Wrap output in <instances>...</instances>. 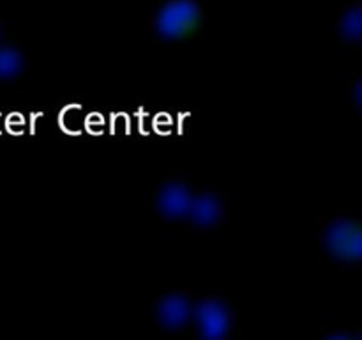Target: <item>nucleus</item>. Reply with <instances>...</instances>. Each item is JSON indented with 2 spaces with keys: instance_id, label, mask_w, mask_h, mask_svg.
I'll return each mask as SVG.
<instances>
[{
  "instance_id": "nucleus-4",
  "label": "nucleus",
  "mask_w": 362,
  "mask_h": 340,
  "mask_svg": "<svg viewBox=\"0 0 362 340\" xmlns=\"http://www.w3.org/2000/svg\"><path fill=\"white\" fill-rule=\"evenodd\" d=\"M193 303L184 294H168L158 305V321L168 329H179L189 324L193 319Z\"/></svg>"
},
{
  "instance_id": "nucleus-2",
  "label": "nucleus",
  "mask_w": 362,
  "mask_h": 340,
  "mask_svg": "<svg viewBox=\"0 0 362 340\" xmlns=\"http://www.w3.org/2000/svg\"><path fill=\"white\" fill-rule=\"evenodd\" d=\"M324 244L339 261H359L362 257V234L354 220L339 218L327 227Z\"/></svg>"
},
{
  "instance_id": "nucleus-3",
  "label": "nucleus",
  "mask_w": 362,
  "mask_h": 340,
  "mask_svg": "<svg viewBox=\"0 0 362 340\" xmlns=\"http://www.w3.org/2000/svg\"><path fill=\"white\" fill-rule=\"evenodd\" d=\"M193 319L205 340H221L228 335L232 315L223 301L209 298L200 301L193 310Z\"/></svg>"
},
{
  "instance_id": "nucleus-6",
  "label": "nucleus",
  "mask_w": 362,
  "mask_h": 340,
  "mask_svg": "<svg viewBox=\"0 0 362 340\" xmlns=\"http://www.w3.org/2000/svg\"><path fill=\"white\" fill-rule=\"evenodd\" d=\"M189 216L198 227H214L223 216V204L214 193H202L193 197Z\"/></svg>"
},
{
  "instance_id": "nucleus-5",
  "label": "nucleus",
  "mask_w": 362,
  "mask_h": 340,
  "mask_svg": "<svg viewBox=\"0 0 362 340\" xmlns=\"http://www.w3.org/2000/svg\"><path fill=\"white\" fill-rule=\"evenodd\" d=\"M193 197L189 188L182 183H168L158 195V209L166 218H186L189 215Z\"/></svg>"
},
{
  "instance_id": "nucleus-7",
  "label": "nucleus",
  "mask_w": 362,
  "mask_h": 340,
  "mask_svg": "<svg viewBox=\"0 0 362 340\" xmlns=\"http://www.w3.org/2000/svg\"><path fill=\"white\" fill-rule=\"evenodd\" d=\"M25 60L20 50L13 46L0 48V78H14L23 71Z\"/></svg>"
},
{
  "instance_id": "nucleus-8",
  "label": "nucleus",
  "mask_w": 362,
  "mask_h": 340,
  "mask_svg": "<svg viewBox=\"0 0 362 340\" xmlns=\"http://www.w3.org/2000/svg\"><path fill=\"white\" fill-rule=\"evenodd\" d=\"M339 28H341V34L345 35L346 39H350V41H359L361 39V34H362V13H361V7H352V9H349L345 13V16H343L341 20V25H339Z\"/></svg>"
},
{
  "instance_id": "nucleus-1",
  "label": "nucleus",
  "mask_w": 362,
  "mask_h": 340,
  "mask_svg": "<svg viewBox=\"0 0 362 340\" xmlns=\"http://www.w3.org/2000/svg\"><path fill=\"white\" fill-rule=\"evenodd\" d=\"M200 20V7L194 0H170L156 18V28L165 39L182 38Z\"/></svg>"
}]
</instances>
